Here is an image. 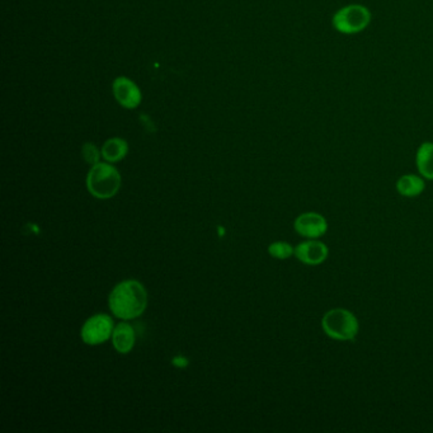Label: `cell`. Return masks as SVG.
<instances>
[{"mask_svg":"<svg viewBox=\"0 0 433 433\" xmlns=\"http://www.w3.org/2000/svg\"><path fill=\"white\" fill-rule=\"evenodd\" d=\"M109 305L117 318H138L147 309V290L139 281H122L109 295Z\"/></svg>","mask_w":433,"mask_h":433,"instance_id":"1","label":"cell"},{"mask_svg":"<svg viewBox=\"0 0 433 433\" xmlns=\"http://www.w3.org/2000/svg\"><path fill=\"white\" fill-rule=\"evenodd\" d=\"M322 328L328 337L338 342H352L360 333L356 315L343 307H336L325 312L322 318Z\"/></svg>","mask_w":433,"mask_h":433,"instance_id":"2","label":"cell"},{"mask_svg":"<svg viewBox=\"0 0 433 433\" xmlns=\"http://www.w3.org/2000/svg\"><path fill=\"white\" fill-rule=\"evenodd\" d=\"M87 187L92 196L99 200H109L120 190L121 176L115 166L107 163H98L92 166L88 173Z\"/></svg>","mask_w":433,"mask_h":433,"instance_id":"3","label":"cell"},{"mask_svg":"<svg viewBox=\"0 0 433 433\" xmlns=\"http://www.w3.org/2000/svg\"><path fill=\"white\" fill-rule=\"evenodd\" d=\"M372 14L362 4H350L338 9L331 17V26L342 35L362 32L371 23Z\"/></svg>","mask_w":433,"mask_h":433,"instance_id":"4","label":"cell"},{"mask_svg":"<svg viewBox=\"0 0 433 433\" xmlns=\"http://www.w3.org/2000/svg\"><path fill=\"white\" fill-rule=\"evenodd\" d=\"M114 322L107 314H97L88 319L82 328V339L90 346L104 343L114 334Z\"/></svg>","mask_w":433,"mask_h":433,"instance_id":"5","label":"cell"},{"mask_svg":"<svg viewBox=\"0 0 433 433\" xmlns=\"http://www.w3.org/2000/svg\"><path fill=\"white\" fill-rule=\"evenodd\" d=\"M293 229L306 239H320L328 231V221L322 214L307 211L295 219Z\"/></svg>","mask_w":433,"mask_h":433,"instance_id":"6","label":"cell"},{"mask_svg":"<svg viewBox=\"0 0 433 433\" xmlns=\"http://www.w3.org/2000/svg\"><path fill=\"white\" fill-rule=\"evenodd\" d=\"M295 257L306 266H319L324 263L329 255L327 244L318 239H307L295 247Z\"/></svg>","mask_w":433,"mask_h":433,"instance_id":"7","label":"cell"},{"mask_svg":"<svg viewBox=\"0 0 433 433\" xmlns=\"http://www.w3.org/2000/svg\"><path fill=\"white\" fill-rule=\"evenodd\" d=\"M114 94L117 102L126 109H135L141 102L139 87L128 78H117L114 83Z\"/></svg>","mask_w":433,"mask_h":433,"instance_id":"8","label":"cell"},{"mask_svg":"<svg viewBox=\"0 0 433 433\" xmlns=\"http://www.w3.org/2000/svg\"><path fill=\"white\" fill-rule=\"evenodd\" d=\"M396 192L404 197H417L426 188L425 178L417 174H404L396 181Z\"/></svg>","mask_w":433,"mask_h":433,"instance_id":"9","label":"cell"},{"mask_svg":"<svg viewBox=\"0 0 433 433\" xmlns=\"http://www.w3.org/2000/svg\"><path fill=\"white\" fill-rule=\"evenodd\" d=\"M112 343L117 352L128 353L134 348L135 331L134 328L128 323H120L114 329L112 334Z\"/></svg>","mask_w":433,"mask_h":433,"instance_id":"10","label":"cell"},{"mask_svg":"<svg viewBox=\"0 0 433 433\" xmlns=\"http://www.w3.org/2000/svg\"><path fill=\"white\" fill-rule=\"evenodd\" d=\"M415 166L423 178L433 181V142L420 144L415 154Z\"/></svg>","mask_w":433,"mask_h":433,"instance_id":"11","label":"cell"},{"mask_svg":"<svg viewBox=\"0 0 433 433\" xmlns=\"http://www.w3.org/2000/svg\"><path fill=\"white\" fill-rule=\"evenodd\" d=\"M128 152V142L120 138H114L104 142L102 147V157L107 161L116 163L118 160L123 159Z\"/></svg>","mask_w":433,"mask_h":433,"instance_id":"12","label":"cell"},{"mask_svg":"<svg viewBox=\"0 0 433 433\" xmlns=\"http://www.w3.org/2000/svg\"><path fill=\"white\" fill-rule=\"evenodd\" d=\"M268 253L276 260L285 261L295 255V248L286 242H274L268 247Z\"/></svg>","mask_w":433,"mask_h":433,"instance_id":"13","label":"cell"},{"mask_svg":"<svg viewBox=\"0 0 433 433\" xmlns=\"http://www.w3.org/2000/svg\"><path fill=\"white\" fill-rule=\"evenodd\" d=\"M82 154H83V158L87 163H90V166H96L99 163V158H101V152L98 150V147L94 144H85L83 149H82Z\"/></svg>","mask_w":433,"mask_h":433,"instance_id":"14","label":"cell"}]
</instances>
